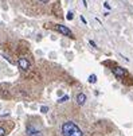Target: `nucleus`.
Returning <instances> with one entry per match:
<instances>
[{
    "label": "nucleus",
    "mask_w": 133,
    "mask_h": 136,
    "mask_svg": "<svg viewBox=\"0 0 133 136\" xmlns=\"http://www.w3.org/2000/svg\"><path fill=\"white\" fill-rule=\"evenodd\" d=\"M66 18H67V20H73V18H74V16H73L71 11H69V12H67V16H66Z\"/></svg>",
    "instance_id": "nucleus-9"
},
{
    "label": "nucleus",
    "mask_w": 133,
    "mask_h": 136,
    "mask_svg": "<svg viewBox=\"0 0 133 136\" xmlns=\"http://www.w3.org/2000/svg\"><path fill=\"white\" fill-rule=\"evenodd\" d=\"M82 2H83V5L86 7V5H87V4H86V0H82Z\"/></svg>",
    "instance_id": "nucleus-15"
},
{
    "label": "nucleus",
    "mask_w": 133,
    "mask_h": 136,
    "mask_svg": "<svg viewBox=\"0 0 133 136\" xmlns=\"http://www.w3.org/2000/svg\"><path fill=\"white\" fill-rule=\"evenodd\" d=\"M47 110H48V106H42V108H40V112H42V113H46Z\"/></svg>",
    "instance_id": "nucleus-10"
},
{
    "label": "nucleus",
    "mask_w": 133,
    "mask_h": 136,
    "mask_svg": "<svg viewBox=\"0 0 133 136\" xmlns=\"http://www.w3.org/2000/svg\"><path fill=\"white\" fill-rule=\"evenodd\" d=\"M60 132L63 136H83L81 128L73 121H65L60 127Z\"/></svg>",
    "instance_id": "nucleus-1"
},
{
    "label": "nucleus",
    "mask_w": 133,
    "mask_h": 136,
    "mask_svg": "<svg viewBox=\"0 0 133 136\" xmlns=\"http://www.w3.org/2000/svg\"><path fill=\"white\" fill-rule=\"evenodd\" d=\"M112 72H113V74L116 75L118 80H122L124 77H126V75H128V73H126V70H125V69H122V67H120V66H116L114 69H112Z\"/></svg>",
    "instance_id": "nucleus-3"
},
{
    "label": "nucleus",
    "mask_w": 133,
    "mask_h": 136,
    "mask_svg": "<svg viewBox=\"0 0 133 136\" xmlns=\"http://www.w3.org/2000/svg\"><path fill=\"white\" fill-rule=\"evenodd\" d=\"M4 135H5V131L3 128H0V136H4Z\"/></svg>",
    "instance_id": "nucleus-11"
},
{
    "label": "nucleus",
    "mask_w": 133,
    "mask_h": 136,
    "mask_svg": "<svg viewBox=\"0 0 133 136\" xmlns=\"http://www.w3.org/2000/svg\"><path fill=\"white\" fill-rule=\"evenodd\" d=\"M26 133H27V136H42L40 129H36V128L32 127V125H28V127H27Z\"/></svg>",
    "instance_id": "nucleus-5"
},
{
    "label": "nucleus",
    "mask_w": 133,
    "mask_h": 136,
    "mask_svg": "<svg viewBox=\"0 0 133 136\" xmlns=\"http://www.w3.org/2000/svg\"><path fill=\"white\" fill-rule=\"evenodd\" d=\"M39 2H40V3H45V4H46V3H48V0H39Z\"/></svg>",
    "instance_id": "nucleus-14"
},
{
    "label": "nucleus",
    "mask_w": 133,
    "mask_h": 136,
    "mask_svg": "<svg viewBox=\"0 0 133 136\" xmlns=\"http://www.w3.org/2000/svg\"><path fill=\"white\" fill-rule=\"evenodd\" d=\"M90 45H92V46H93V47H97V45H95V43H94V42H93V40H90Z\"/></svg>",
    "instance_id": "nucleus-13"
},
{
    "label": "nucleus",
    "mask_w": 133,
    "mask_h": 136,
    "mask_svg": "<svg viewBox=\"0 0 133 136\" xmlns=\"http://www.w3.org/2000/svg\"><path fill=\"white\" fill-rule=\"evenodd\" d=\"M86 103V94L85 93H78L77 94V104L78 105H83Z\"/></svg>",
    "instance_id": "nucleus-6"
},
{
    "label": "nucleus",
    "mask_w": 133,
    "mask_h": 136,
    "mask_svg": "<svg viewBox=\"0 0 133 136\" xmlns=\"http://www.w3.org/2000/svg\"><path fill=\"white\" fill-rule=\"evenodd\" d=\"M104 7H105V8H108V10H110V5H109L108 3H104Z\"/></svg>",
    "instance_id": "nucleus-12"
},
{
    "label": "nucleus",
    "mask_w": 133,
    "mask_h": 136,
    "mask_svg": "<svg viewBox=\"0 0 133 136\" xmlns=\"http://www.w3.org/2000/svg\"><path fill=\"white\" fill-rule=\"evenodd\" d=\"M67 100H69V96H65V97H60V98L58 100V103L62 104V103H65V101H67Z\"/></svg>",
    "instance_id": "nucleus-8"
},
{
    "label": "nucleus",
    "mask_w": 133,
    "mask_h": 136,
    "mask_svg": "<svg viewBox=\"0 0 133 136\" xmlns=\"http://www.w3.org/2000/svg\"><path fill=\"white\" fill-rule=\"evenodd\" d=\"M89 82H90V84H95V82H97V75L95 74H90L89 75Z\"/></svg>",
    "instance_id": "nucleus-7"
},
{
    "label": "nucleus",
    "mask_w": 133,
    "mask_h": 136,
    "mask_svg": "<svg viewBox=\"0 0 133 136\" xmlns=\"http://www.w3.org/2000/svg\"><path fill=\"white\" fill-rule=\"evenodd\" d=\"M55 28L60 32V34H63L66 35V37H69V38H74V35H73V31L70 30L69 27H66V26H62V24H57Z\"/></svg>",
    "instance_id": "nucleus-2"
},
{
    "label": "nucleus",
    "mask_w": 133,
    "mask_h": 136,
    "mask_svg": "<svg viewBox=\"0 0 133 136\" xmlns=\"http://www.w3.org/2000/svg\"><path fill=\"white\" fill-rule=\"evenodd\" d=\"M17 66H19L22 70H24V72H26V70L30 69V66H31V65H30V62L27 61V58L22 57V58H19V61H17Z\"/></svg>",
    "instance_id": "nucleus-4"
}]
</instances>
